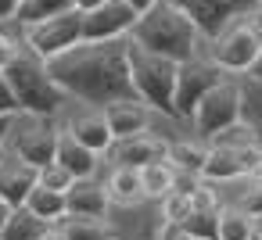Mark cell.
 Listing matches in <instances>:
<instances>
[{"label": "cell", "instance_id": "cell-29", "mask_svg": "<svg viewBox=\"0 0 262 240\" xmlns=\"http://www.w3.org/2000/svg\"><path fill=\"white\" fill-rule=\"evenodd\" d=\"M162 219H176V222H183L190 211H194V201H190V190H183V186H176V190H169L162 201Z\"/></svg>", "mask_w": 262, "mask_h": 240}, {"label": "cell", "instance_id": "cell-24", "mask_svg": "<svg viewBox=\"0 0 262 240\" xmlns=\"http://www.w3.org/2000/svg\"><path fill=\"white\" fill-rule=\"evenodd\" d=\"M176 179H180V169L162 158V161H151L140 169V183H144V197L147 201H162L169 190H176Z\"/></svg>", "mask_w": 262, "mask_h": 240}, {"label": "cell", "instance_id": "cell-34", "mask_svg": "<svg viewBox=\"0 0 262 240\" xmlns=\"http://www.w3.org/2000/svg\"><path fill=\"white\" fill-rule=\"evenodd\" d=\"M155 240H194V236L187 233L183 222H176V219H162L158 229H155Z\"/></svg>", "mask_w": 262, "mask_h": 240}, {"label": "cell", "instance_id": "cell-20", "mask_svg": "<svg viewBox=\"0 0 262 240\" xmlns=\"http://www.w3.org/2000/svg\"><path fill=\"white\" fill-rule=\"evenodd\" d=\"M54 233L51 222H43L40 215H33L26 204L11 208L8 222H4V233H0V240H47Z\"/></svg>", "mask_w": 262, "mask_h": 240}, {"label": "cell", "instance_id": "cell-30", "mask_svg": "<svg viewBox=\"0 0 262 240\" xmlns=\"http://www.w3.org/2000/svg\"><path fill=\"white\" fill-rule=\"evenodd\" d=\"M241 208H244L248 215L262 219V165L248 176V190H244V197H241Z\"/></svg>", "mask_w": 262, "mask_h": 240}, {"label": "cell", "instance_id": "cell-11", "mask_svg": "<svg viewBox=\"0 0 262 240\" xmlns=\"http://www.w3.org/2000/svg\"><path fill=\"white\" fill-rule=\"evenodd\" d=\"M258 165H262V147L255 140H248V143H215V147H208L201 179H208V183H230V179L251 176Z\"/></svg>", "mask_w": 262, "mask_h": 240}, {"label": "cell", "instance_id": "cell-25", "mask_svg": "<svg viewBox=\"0 0 262 240\" xmlns=\"http://www.w3.org/2000/svg\"><path fill=\"white\" fill-rule=\"evenodd\" d=\"M255 236V215H248L241 204L219 208V240H251Z\"/></svg>", "mask_w": 262, "mask_h": 240}, {"label": "cell", "instance_id": "cell-1", "mask_svg": "<svg viewBox=\"0 0 262 240\" xmlns=\"http://www.w3.org/2000/svg\"><path fill=\"white\" fill-rule=\"evenodd\" d=\"M47 65L58 86L83 104L104 108L112 101H140L133 86V72H129V36L79 43Z\"/></svg>", "mask_w": 262, "mask_h": 240}, {"label": "cell", "instance_id": "cell-15", "mask_svg": "<svg viewBox=\"0 0 262 240\" xmlns=\"http://www.w3.org/2000/svg\"><path fill=\"white\" fill-rule=\"evenodd\" d=\"M65 204H69V215H94V219H104V215L112 211L108 186L97 183L94 176H90V179H76V183L65 190Z\"/></svg>", "mask_w": 262, "mask_h": 240}, {"label": "cell", "instance_id": "cell-19", "mask_svg": "<svg viewBox=\"0 0 262 240\" xmlns=\"http://www.w3.org/2000/svg\"><path fill=\"white\" fill-rule=\"evenodd\" d=\"M54 236L58 240H115V226L104 219H94V215H65L58 226H54Z\"/></svg>", "mask_w": 262, "mask_h": 240}, {"label": "cell", "instance_id": "cell-38", "mask_svg": "<svg viewBox=\"0 0 262 240\" xmlns=\"http://www.w3.org/2000/svg\"><path fill=\"white\" fill-rule=\"evenodd\" d=\"M8 133H11V118H0V154L8 151Z\"/></svg>", "mask_w": 262, "mask_h": 240}, {"label": "cell", "instance_id": "cell-42", "mask_svg": "<svg viewBox=\"0 0 262 240\" xmlns=\"http://www.w3.org/2000/svg\"><path fill=\"white\" fill-rule=\"evenodd\" d=\"M248 76H255V79H262V54L255 58V65H251V72H248Z\"/></svg>", "mask_w": 262, "mask_h": 240}, {"label": "cell", "instance_id": "cell-32", "mask_svg": "<svg viewBox=\"0 0 262 240\" xmlns=\"http://www.w3.org/2000/svg\"><path fill=\"white\" fill-rule=\"evenodd\" d=\"M18 111H22V104H18V97H15V86H11L8 72L0 68V118H15Z\"/></svg>", "mask_w": 262, "mask_h": 240}, {"label": "cell", "instance_id": "cell-14", "mask_svg": "<svg viewBox=\"0 0 262 240\" xmlns=\"http://www.w3.org/2000/svg\"><path fill=\"white\" fill-rule=\"evenodd\" d=\"M108 154L115 158V165H133V169H144V165H151V161L169 158V140L151 136V133H137V136L115 140V147H112Z\"/></svg>", "mask_w": 262, "mask_h": 240}, {"label": "cell", "instance_id": "cell-21", "mask_svg": "<svg viewBox=\"0 0 262 240\" xmlns=\"http://www.w3.org/2000/svg\"><path fill=\"white\" fill-rule=\"evenodd\" d=\"M104 186H108L112 204H126V208H133V204L147 201V197H144V183H140V169H133V165H115Z\"/></svg>", "mask_w": 262, "mask_h": 240}, {"label": "cell", "instance_id": "cell-44", "mask_svg": "<svg viewBox=\"0 0 262 240\" xmlns=\"http://www.w3.org/2000/svg\"><path fill=\"white\" fill-rule=\"evenodd\" d=\"M47 240H58V236H54V233H51V236H47Z\"/></svg>", "mask_w": 262, "mask_h": 240}, {"label": "cell", "instance_id": "cell-36", "mask_svg": "<svg viewBox=\"0 0 262 240\" xmlns=\"http://www.w3.org/2000/svg\"><path fill=\"white\" fill-rule=\"evenodd\" d=\"M18 4L22 0H0V22H15L18 18Z\"/></svg>", "mask_w": 262, "mask_h": 240}, {"label": "cell", "instance_id": "cell-35", "mask_svg": "<svg viewBox=\"0 0 262 240\" xmlns=\"http://www.w3.org/2000/svg\"><path fill=\"white\" fill-rule=\"evenodd\" d=\"M22 51V43L18 40H11L8 33H0V68H8L11 61H15V54Z\"/></svg>", "mask_w": 262, "mask_h": 240}, {"label": "cell", "instance_id": "cell-27", "mask_svg": "<svg viewBox=\"0 0 262 240\" xmlns=\"http://www.w3.org/2000/svg\"><path fill=\"white\" fill-rule=\"evenodd\" d=\"M72 8H76L72 0H22V4H18V18H15V22L33 26V22H43V18H51V15L72 11Z\"/></svg>", "mask_w": 262, "mask_h": 240}, {"label": "cell", "instance_id": "cell-7", "mask_svg": "<svg viewBox=\"0 0 262 240\" xmlns=\"http://www.w3.org/2000/svg\"><path fill=\"white\" fill-rule=\"evenodd\" d=\"M190 122H194L201 140H215L226 129H237L241 126V86H237V79H219L198 101Z\"/></svg>", "mask_w": 262, "mask_h": 240}, {"label": "cell", "instance_id": "cell-16", "mask_svg": "<svg viewBox=\"0 0 262 240\" xmlns=\"http://www.w3.org/2000/svg\"><path fill=\"white\" fill-rule=\"evenodd\" d=\"M115 140H126V136H137V133H147L151 126V108L144 101H112L101 108Z\"/></svg>", "mask_w": 262, "mask_h": 240}, {"label": "cell", "instance_id": "cell-41", "mask_svg": "<svg viewBox=\"0 0 262 240\" xmlns=\"http://www.w3.org/2000/svg\"><path fill=\"white\" fill-rule=\"evenodd\" d=\"M8 215H11V208H8L4 201H0V233H4V222H8Z\"/></svg>", "mask_w": 262, "mask_h": 240}, {"label": "cell", "instance_id": "cell-9", "mask_svg": "<svg viewBox=\"0 0 262 240\" xmlns=\"http://www.w3.org/2000/svg\"><path fill=\"white\" fill-rule=\"evenodd\" d=\"M176 4L201 33V40H215L226 26H233L237 18H248L255 11L258 0H169Z\"/></svg>", "mask_w": 262, "mask_h": 240}, {"label": "cell", "instance_id": "cell-28", "mask_svg": "<svg viewBox=\"0 0 262 240\" xmlns=\"http://www.w3.org/2000/svg\"><path fill=\"white\" fill-rule=\"evenodd\" d=\"M183 226H187V233L194 236V240H219V208L215 211H190L187 219H183Z\"/></svg>", "mask_w": 262, "mask_h": 240}, {"label": "cell", "instance_id": "cell-43", "mask_svg": "<svg viewBox=\"0 0 262 240\" xmlns=\"http://www.w3.org/2000/svg\"><path fill=\"white\" fill-rule=\"evenodd\" d=\"M251 240H262V219H255V236Z\"/></svg>", "mask_w": 262, "mask_h": 240}, {"label": "cell", "instance_id": "cell-4", "mask_svg": "<svg viewBox=\"0 0 262 240\" xmlns=\"http://www.w3.org/2000/svg\"><path fill=\"white\" fill-rule=\"evenodd\" d=\"M176 68H180V61L162 58V54H151V51H144L140 43L129 40L133 86H137L140 101H144L151 111H162V115H169V118H180V115H176Z\"/></svg>", "mask_w": 262, "mask_h": 240}, {"label": "cell", "instance_id": "cell-3", "mask_svg": "<svg viewBox=\"0 0 262 240\" xmlns=\"http://www.w3.org/2000/svg\"><path fill=\"white\" fill-rule=\"evenodd\" d=\"M4 72H8V79L15 86V97H18L22 111H29V115H58L69 104V93L51 76V65L43 58H36L33 51L22 47Z\"/></svg>", "mask_w": 262, "mask_h": 240}, {"label": "cell", "instance_id": "cell-6", "mask_svg": "<svg viewBox=\"0 0 262 240\" xmlns=\"http://www.w3.org/2000/svg\"><path fill=\"white\" fill-rule=\"evenodd\" d=\"M79 43H83V11H76V8L26 26V36H22V47L43 61H54Z\"/></svg>", "mask_w": 262, "mask_h": 240}, {"label": "cell", "instance_id": "cell-2", "mask_svg": "<svg viewBox=\"0 0 262 240\" xmlns=\"http://www.w3.org/2000/svg\"><path fill=\"white\" fill-rule=\"evenodd\" d=\"M133 43H140L144 51L151 54H162V58H172V61H187L198 54V43H201V33L198 26L169 0L155 4L147 15L137 18L133 33H129Z\"/></svg>", "mask_w": 262, "mask_h": 240}, {"label": "cell", "instance_id": "cell-18", "mask_svg": "<svg viewBox=\"0 0 262 240\" xmlns=\"http://www.w3.org/2000/svg\"><path fill=\"white\" fill-rule=\"evenodd\" d=\"M97 151H90L86 143H79L69 129H61V140H58V151H54V161H61L76 179H90L97 172Z\"/></svg>", "mask_w": 262, "mask_h": 240}, {"label": "cell", "instance_id": "cell-37", "mask_svg": "<svg viewBox=\"0 0 262 240\" xmlns=\"http://www.w3.org/2000/svg\"><path fill=\"white\" fill-rule=\"evenodd\" d=\"M126 4H129V8H133L137 15H147V11H151L155 4H162V0H126Z\"/></svg>", "mask_w": 262, "mask_h": 240}, {"label": "cell", "instance_id": "cell-10", "mask_svg": "<svg viewBox=\"0 0 262 240\" xmlns=\"http://www.w3.org/2000/svg\"><path fill=\"white\" fill-rule=\"evenodd\" d=\"M219 79H226V72H223L212 58L194 54V58L180 61V68H176V115H180V118H190L194 108H198V101H201Z\"/></svg>", "mask_w": 262, "mask_h": 240}, {"label": "cell", "instance_id": "cell-26", "mask_svg": "<svg viewBox=\"0 0 262 240\" xmlns=\"http://www.w3.org/2000/svg\"><path fill=\"white\" fill-rule=\"evenodd\" d=\"M205 158H208V147H205V143H198V140H172V143H169V161H172L180 172L201 176Z\"/></svg>", "mask_w": 262, "mask_h": 240}, {"label": "cell", "instance_id": "cell-40", "mask_svg": "<svg viewBox=\"0 0 262 240\" xmlns=\"http://www.w3.org/2000/svg\"><path fill=\"white\" fill-rule=\"evenodd\" d=\"M248 18H251V26H255V29L262 33V0H258V4H255V11H251Z\"/></svg>", "mask_w": 262, "mask_h": 240}, {"label": "cell", "instance_id": "cell-12", "mask_svg": "<svg viewBox=\"0 0 262 240\" xmlns=\"http://www.w3.org/2000/svg\"><path fill=\"white\" fill-rule=\"evenodd\" d=\"M137 11L126 0H104L94 11H83V43H101V40H122L137 26Z\"/></svg>", "mask_w": 262, "mask_h": 240}, {"label": "cell", "instance_id": "cell-39", "mask_svg": "<svg viewBox=\"0 0 262 240\" xmlns=\"http://www.w3.org/2000/svg\"><path fill=\"white\" fill-rule=\"evenodd\" d=\"M76 4V11H94L97 4H104V0H72Z\"/></svg>", "mask_w": 262, "mask_h": 240}, {"label": "cell", "instance_id": "cell-8", "mask_svg": "<svg viewBox=\"0 0 262 240\" xmlns=\"http://www.w3.org/2000/svg\"><path fill=\"white\" fill-rule=\"evenodd\" d=\"M258 54H262V33L251 26V18H237L215 40H208V58L223 72H230V76L251 72V65H255Z\"/></svg>", "mask_w": 262, "mask_h": 240}, {"label": "cell", "instance_id": "cell-33", "mask_svg": "<svg viewBox=\"0 0 262 240\" xmlns=\"http://www.w3.org/2000/svg\"><path fill=\"white\" fill-rule=\"evenodd\" d=\"M190 201H194V208H198V211H215V208H219V197H215V190H212V183H208V179H198V183H194Z\"/></svg>", "mask_w": 262, "mask_h": 240}, {"label": "cell", "instance_id": "cell-45", "mask_svg": "<svg viewBox=\"0 0 262 240\" xmlns=\"http://www.w3.org/2000/svg\"><path fill=\"white\" fill-rule=\"evenodd\" d=\"M115 240H119V236H115Z\"/></svg>", "mask_w": 262, "mask_h": 240}, {"label": "cell", "instance_id": "cell-5", "mask_svg": "<svg viewBox=\"0 0 262 240\" xmlns=\"http://www.w3.org/2000/svg\"><path fill=\"white\" fill-rule=\"evenodd\" d=\"M58 140H61V126L54 122V115H29V111H18V115L11 118L8 151H15L18 158H26V161L36 165V169H43V165L54 161Z\"/></svg>", "mask_w": 262, "mask_h": 240}, {"label": "cell", "instance_id": "cell-22", "mask_svg": "<svg viewBox=\"0 0 262 240\" xmlns=\"http://www.w3.org/2000/svg\"><path fill=\"white\" fill-rule=\"evenodd\" d=\"M237 86H241V126H248L255 133L251 140L262 147V79L244 72L237 79Z\"/></svg>", "mask_w": 262, "mask_h": 240}, {"label": "cell", "instance_id": "cell-17", "mask_svg": "<svg viewBox=\"0 0 262 240\" xmlns=\"http://www.w3.org/2000/svg\"><path fill=\"white\" fill-rule=\"evenodd\" d=\"M65 129H69L79 143H86L90 151H97V154H108V151L115 147V133H112L104 111H83V115H72Z\"/></svg>", "mask_w": 262, "mask_h": 240}, {"label": "cell", "instance_id": "cell-31", "mask_svg": "<svg viewBox=\"0 0 262 240\" xmlns=\"http://www.w3.org/2000/svg\"><path fill=\"white\" fill-rule=\"evenodd\" d=\"M40 183H43V186H51V190H69V186L76 183V176H72L61 161H51V165H43V169H40Z\"/></svg>", "mask_w": 262, "mask_h": 240}, {"label": "cell", "instance_id": "cell-13", "mask_svg": "<svg viewBox=\"0 0 262 240\" xmlns=\"http://www.w3.org/2000/svg\"><path fill=\"white\" fill-rule=\"evenodd\" d=\"M40 183V169L29 165L26 158H18L15 151H4L0 154V201L8 208H18L26 204L29 190Z\"/></svg>", "mask_w": 262, "mask_h": 240}, {"label": "cell", "instance_id": "cell-23", "mask_svg": "<svg viewBox=\"0 0 262 240\" xmlns=\"http://www.w3.org/2000/svg\"><path fill=\"white\" fill-rule=\"evenodd\" d=\"M26 208H29L33 215H40L43 222H51V226H58V222L69 215L65 190H51V186H43V183H36V186L29 190V197H26Z\"/></svg>", "mask_w": 262, "mask_h": 240}]
</instances>
